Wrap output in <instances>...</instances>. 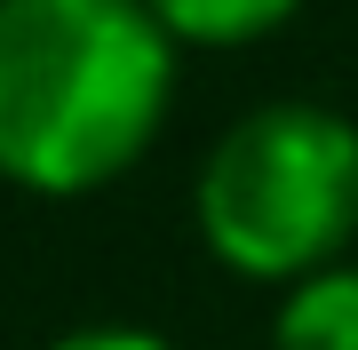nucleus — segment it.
Segmentation results:
<instances>
[{
	"label": "nucleus",
	"mask_w": 358,
	"mask_h": 350,
	"mask_svg": "<svg viewBox=\"0 0 358 350\" xmlns=\"http://www.w3.org/2000/svg\"><path fill=\"white\" fill-rule=\"evenodd\" d=\"M48 350H176V342L152 335V326H72V335L48 342Z\"/></svg>",
	"instance_id": "obj_5"
},
{
	"label": "nucleus",
	"mask_w": 358,
	"mask_h": 350,
	"mask_svg": "<svg viewBox=\"0 0 358 350\" xmlns=\"http://www.w3.org/2000/svg\"><path fill=\"white\" fill-rule=\"evenodd\" d=\"M271 350H358V271H310L279 302Z\"/></svg>",
	"instance_id": "obj_3"
},
{
	"label": "nucleus",
	"mask_w": 358,
	"mask_h": 350,
	"mask_svg": "<svg viewBox=\"0 0 358 350\" xmlns=\"http://www.w3.org/2000/svg\"><path fill=\"white\" fill-rule=\"evenodd\" d=\"M199 231L247 279L319 271L358 231V128L310 96L255 104L199 168Z\"/></svg>",
	"instance_id": "obj_2"
},
{
	"label": "nucleus",
	"mask_w": 358,
	"mask_h": 350,
	"mask_svg": "<svg viewBox=\"0 0 358 350\" xmlns=\"http://www.w3.org/2000/svg\"><path fill=\"white\" fill-rule=\"evenodd\" d=\"M143 8L167 24V40H207V48H223V40H255L271 24H287L294 0H143Z\"/></svg>",
	"instance_id": "obj_4"
},
{
	"label": "nucleus",
	"mask_w": 358,
	"mask_h": 350,
	"mask_svg": "<svg viewBox=\"0 0 358 350\" xmlns=\"http://www.w3.org/2000/svg\"><path fill=\"white\" fill-rule=\"evenodd\" d=\"M176 40L143 0H0V175L88 191L152 143Z\"/></svg>",
	"instance_id": "obj_1"
}]
</instances>
